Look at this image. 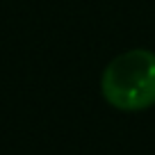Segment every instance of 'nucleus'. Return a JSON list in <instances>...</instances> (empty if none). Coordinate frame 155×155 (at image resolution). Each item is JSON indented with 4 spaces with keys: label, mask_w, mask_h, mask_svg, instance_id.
Returning a JSON list of instances; mask_svg holds the SVG:
<instances>
[{
    "label": "nucleus",
    "mask_w": 155,
    "mask_h": 155,
    "mask_svg": "<svg viewBox=\"0 0 155 155\" xmlns=\"http://www.w3.org/2000/svg\"><path fill=\"white\" fill-rule=\"evenodd\" d=\"M103 98L121 112H141L155 105V53L132 48L116 55L101 78Z\"/></svg>",
    "instance_id": "f257e3e1"
}]
</instances>
